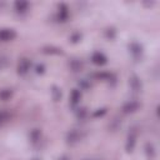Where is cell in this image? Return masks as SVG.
<instances>
[{"label": "cell", "instance_id": "8", "mask_svg": "<svg viewBox=\"0 0 160 160\" xmlns=\"http://www.w3.org/2000/svg\"><path fill=\"white\" fill-rule=\"evenodd\" d=\"M129 86L134 92H140L142 90V82L141 79L138 75H131L129 78Z\"/></svg>", "mask_w": 160, "mask_h": 160}, {"label": "cell", "instance_id": "9", "mask_svg": "<svg viewBox=\"0 0 160 160\" xmlns=\"http://www.w3.org/2000/svg\"><path fill=\"white\" fill-rule=\"evenodd\" d=\"M91 61H92V64H95L98 66H102L108 62V58L101 51H94L91 54Z\"/></svg>", "mask_w": 160, "mask_h": 160}, {"label": "cell", "instance_id": "1", "mask_svg": "<svg viewBox=\"0 0 160 160\" xmlns=\"http://www.w3.org/2000/svg\"><path fill=\"white\" fill-rule=\"evenodd\" d=\"M136 140H138V131H136V129L132 128L129 131V134L126 136V141H125V151L128 154L134 151V149L136 146Z\"/></svg>", "mask_w": 160, "mask_h": 160}, {"label": "cell", "instance_id": "27", "mask_svg": "<svg viewBox=\"0 0 160 160\" xmlns=\"http://www.w3.org/2000/svg\"><path fill=\"white\" fill-rule=\"evenodd\" d=\"M32 160H41V159H39V158H34Z\"/></svg>", "mask_w": 160, "mask_h": 160}, {"label": "cell", "instance_id": "5", "mask_svg": "<svg viewBox=\"0 0 160 160\" xmlns=\"http://www.w3.org/2000/svg\"><path fill=\"white\" fill-rule=\"evenodd\" d=\"M16 36H18L16 31L14 29H11V28H2V29H0V41H2V42L11 41Z\"/></svg>", "mask_w": 160, "mask_h": 160}, {"label": "cell", "instance_id": "12", "mask_svg": "<svg viewBox=\"0 0 160 160\" xmlns=\"http://www.w3.org/2000/svg\"><path fill=\"white\" fill-rule=\"evenodd\" d=\"M81 98H82L81 90L78 89V88L72 89V90H71V94H70V104H71L72 106H76V105L80 102Z\"/></svg>", "mask_w": 160, "mask_h": 160}, {"label": "cell", "instance_id": "21", "mask_svg": "<svg viewBox=\"0 0 160 160\" xmlns=\"http://www.w3.org/2000/svg\"><path fill=\"white\" fill-rule=\"evenodd\" d=\"M9 118H10L9 111H6V110H0V126H2V125L9 120Z\"/></svg>", "mask_w": 160, "mask_h": 160}, {"label": "cell", "instance_id": "10", "mask_svg": "<svg viewBox=\"0 0 160 160\" xmlns=\"http://www.w3.org/2000/svg\"><path fill=\"white\" fill-rule=\"evenodd\" d=\"M144 151H145V156L148 160H155L156 158V148L152 142H146L144 146Z\"/></svg>", "mask_w": 160, "mask_h": 160}, {"label": "cell", "instance_id": "3", "mask_svg": "<svg viewBox=\"0 0 160 160\" xmlns=\"http://www.w3.org/2000/svg\"><path fill=\"white\" fill-rule=\"evenodd\" d=\"M31 69V60L28 59V58H21L18 62V68H16V71L20 76H25Z\"/></svg>", "mask_w": 160, "mask_h": 160}, {"label": "cell", "instance_id": "6", "mask_svg": "<svg viewBox=\"0 0 160 160\" xmlns=\"http://www.w3.org/2000/svg\"><path fill=\"white\" fill-rule=\"evenodd\" d=\"M69 15H70V11H69L68 5L64 4V2L59 4V6H58V12H56V19H58V21L65 22V21L69 19Z\"/></svg>", "mask_w": 160, "mask_h": 160}, {"label": "cell", "instance_id": "23", "mask_svg": "<svg viewBox=\"0 0 160 160\" xmlns=\"http://www.w3.org/2000/svg\"><path fill=\"white\" fill-rule=\"evenodd\" d=\"M106 108H101V109H96L95 111H92V114H91V116L92 118H101V116H104L105 114H106Z\"/></svg>", "mask_w": 160, "mask_h": 160}, {"label": "cell", "instance_id": "15", "mask_svg": "<svg viewBox=\"0 0 160 160\" xmlns=\"http://www.w3.org/2000/svg\"><path fill=\"white\" fill-rule=\"evenodd\" d=\"M82 66H84V64H82V61H81L80 59L74 58V59H71V60L69 61V68H70V70L74 71V72H79V71H81Z\"/></svg>", "mask_w": 160, "mask_h": 160}, {"label": "cell", "instance_id": "2", "mask_svg": "<svg viewBox=\"0 0 160 160\" xmlns=\"http://www.w3.org/2000/svg\"><path fill=\"white\" fill-rule=\"evenodd\" d=\"M129 52H130V55L132 56L134 60L139 61V60H141V58H142L144 48H142L141 44H139V42H136V41H132V42L129 44Z\"/></svg>", "mask_w": 160, "mask_h": 160}, {"label": "cell", "instance_id": "11", "mask_svg": "<svg viewBox=\"0 0 160 160\" xmlns=\"http://www.w3.org/2000/svg\"><path fill=\"white\" fill-rule=\"evenodd\" d=\"M95 78L99 79V80H102V81H108V82H115V80H116V76L112 72H109V71L96 72L95 74Z\"/></svg>", "mask_w": 160, "mask_h": 160}, {"label": "cell", "instance_id": "20", "mask_svg": "<svg viewBox=\"0 0 160 160\" xmlns=\"http://www.w3.org/2000/svg\"><path fill=\"white\" fill-rule=\"evenodd\" d=\"M115 36H116V30H115L114 28H108V29L105 30V38H106L108 40H114Z\"/></svg>", "mask_w": 160, "mask_h": 160}, {"label": "cell", "instance_id": "13", "mask_svg": "<svg viewBox=\"0 0 160 160\" xmlns=\"http://www.w3.org/2000/svg\"><path fill=\"white\" fill-rule=\"evenodd\" d=\"M30 4L28 1H15L14 2V9L18 14H25L29 10Z\"/></svg>", "mask_w": 160, "mask_h": 160}, {"label": "cell", "instance_id": "18", "mask_svg": "<svg viewBox=\"0 0 160 160\" xmlns=\"http://www.w3.org/2000/svg\"><path fill=\"white\" fill-rule=\"evenodd\" d=\"M12 94H14V92H12L11 89H1V90H0V100H1V101H8V100L11 99Z\"/></svg>", "mask_w": 160, "mask_h": 160}, {"label": "cell", "instance_id": "28", "mask_svg": "<svg viewBox=\"0 0 160 160\" xmlns=\"http://www.w3.org/2000/svg\"><path fill=\"white\" fill-rule=\"evenodd\" d=\"M86 160H94V159H86Z\"/></svg>", "mask_w": 160, "mask_h": 160}, {"label": "cell", "instance_id": "24", "mask_svg": "<svg viewBox=\"0 0 160 160\" xmlns=\"http://www.w3.org/2000/svg\"><path fill=\"white\" fill-rule=\"evenodd\" d=\"M79 86H80V90H86V89L90 88V82H89V80H86V79H81V80L79 81Z\"/></svg>", "mask_w": 160, "mask_h": 160}, {"label": "cell", "instance_id": "4", "mask_svg": "<svg viewBox=\"0 0 160 160\" xmlns=\"http://www.w3.org/2000/svg\"><path fill=\"white\" fill-rule=\"evenodd\" d=\"M82 132L80 131V130H78V129H72V130H70L68 134H66V142L69 144V145H75V144H78L79 141H81V139H82Z\"/></svg>", "mask_w": 160, "mask_h": 160}, {"label": "cell", "instance_id": "16", "mask_svg": "<svg viewBox=\"0 0 160 160\" xmlns=\"http://www.w3.org/2000/svg\"><path fill=\"white\" fill-rule=\"evenodd\" d=\"M41 51L46 55H61L64 52L62 49L58 48V46H44Z\"/></svg>", "mask_w": 160, "mask_h": 160}, {"label": "cell", "instance_id": "22", "mask_svg": "<svg viewBox=\"0 0 160 160\" xmlns=\"http://www.w3.org/2000/svg\"><path fill=\"white\" fill-rule=\"evenodd\" d=\"M69 40H70L72 44H76V42H79V41L81 40V34H80L79 31H75V32H72V34L70 35Z\"/></svg>", "mask_w": 160, "mask_h": 160}, {"label": "cell", "instance_id": "29", "mask_svg": "<svg viewBox=\"0 0 160 160\" xmlns=\"http://www.w3.org/2000/svg\"><path fill=\"white\" fill-rule=\"evenodd\" d=\"M1 66H2V65H1V64H0V68H1Z\"/></svg>", "mask_w": 160, "mask_h": 160}, {"label": "cell", "instance_id": "7", "mask_svg": "<svg viewBox=\"0 0 160 160\" xmlns=\"http://www.w3.org/2000/svg\"><path fill=\"white\" fill-rule=\"evenodd\" d=\"M139 108H140V102L139 101H136V100H129V101H126L122 105L121 110H122L124 114H134V112H136L139 110Z\"/></svg>", "mask_w": 160, "mask_h": 160}, {"label": "cell", "instance_id": "17", "mask_svg": "<svg viewBox=\"0 0 160 160\" xmlns=\"http://www.w3.org/2000/svg\"><path fill=\"white\" fill-rule=\"evenodd\" d=\"M50 92H51V98L54 101H60L61 98H62V92H61V89L56 85H52L51 89H50Z\"/></svg>", "mask_w": 160, "mask_h": 160}, {"label": "cell", "instance_id": "25", "mask_svg": "<svg viewBox=\"0 0 160 160\" xmlns=\"http://www.w3.org/2000/svg\"><path fill=\"white\" fill-rule=\"evenodd\" d=\"M45 70H46V68H45L44 64H36V66H35V72H36L38 75H42V74L45 72Z\"/></svg>", "mask_w": 160, "mask_h": 160}, {"label": "cell", "instance_id": "14", "mask_svg": "<svg viewBox=\"0 0 160 160\" xmlns=\"http://www.w3.org/2000/svg\"><path fill=\"white\" fill-rule=\"evenodd\" d=\"M29 139H30V142L32 145H38L41 140V130L40 129H32L29 134Z\"/></svg>", "mask_w": 160, "mask_h": 160}, {"label": "cell", "instance_id": "26", "mask_svg": "<svg viewBox=\"0 0 160 160\" xmlns=\"http://www.w3.org/2000/svg\"><path fill=\"white\" fill-rule=\"evenodd\" d=\"M58 160H69V156H68V155H62V156H60Z\"/></svg>", "mask_w": 160, "mask_h": 160}, {"label": "cell", "instance_id": "19", "mask_svg": "<svg viewBox=\"0 0 160 160\" xmlns=\"http://www.w3.org/2000/svg\"><path fill=\"white\" fill-rule=\"evenodd\" d=\"M75 116L78 120H84L86 116H88V110L86 108H78L75 110Z\"/></svg>", "mask_w": 160, "mask_h": 160}]
</instances>
